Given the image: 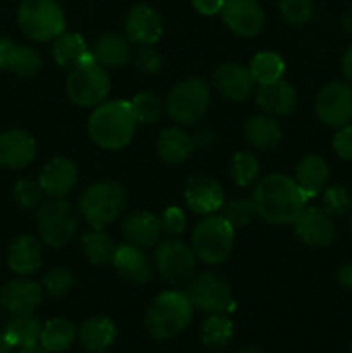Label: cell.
<instances>
[{"label": "cell", "instance_id": "1", "mask_svg": "<svg viewBox=\"0 0 352 353\" xmlns=\"http://www.w3.org/2000/svg\"><path fill=\"white\" fill-rule=\"evenodd\" d=\"M252 200L262 221L275 226H286L295 223L302 214L309 196L293 178L283 172H273L257 183Z\"/></svg>", "mask_w": 352, "mask_h": 353}, {"label": "cell", "instance_id": "2", "mask_svg": "<svg viewBox=\"0 0 352 353\" xmlns=\"http://www.w3.org/2000/svg\"><path fill=\"white\" fill-rule=\"evenodd\" d=\"M137 124L130 102L109 100L93 109L86 128L97 147L104 150H121L131 141Z\"/></svg>", "mask_w": 352, "mask_h": 353}, {"label": "cell", "instance_id": "3", "mask_svg": "<svg viewBox=\"0 0 352 353\" xmlns=\"http://www.w3.org/2000/svg\"><path fill=\"white\" fill-rule=\"evenodd\" d=\"M193 317V305L185 292H162L155 296L145 312V331L157 341L176 338L188 327Z\"/></svg>", "mask_w": 352, "mask_h": 353}, {"label": "cell", "instance_id": "4", "mask_svg": "<svg viewBox=\"0 0 352 353\" xmlns=\"http://www.w3.org/2000/svg\"><path fill=\"white\" fill-rule=\"evenodd\" d=\"M126 192L121 183L102 179L83 190L78 199V210L92 230H106L123 214Z\"/></svg>", "mask_w": 352, "mask_h": 353}, {"label": "cell", "instance_id": "5", "mask_svg": "<svg viewBox=\"0 0 352 353\" xmlns=\"http://www.w3.org/2000/svg\"><path fill=\"white\" fill-rule=\"evenodd\" d=\"M235 243V228L223 216H206L192 233V250L197 259L209 265L223 264Z\"/></svg>", "mask_w": 352, "mask_h": 353}, {"label": "cell", "instance_id": "6", "mask_svg": "<svg viewBox=\"0 0 352 353\" xmlns=\"http://www.w3.org/2000/svg\"><path fill=\"white\" fill-rule=\"evenodd\" d=\"M209 103V85L199 76H192L169 90L166 97V112L179 126H190L202 119Z\"/></svg>", "mask_w": 352, "mask_h": 353}, {"label": "cell", "instance_id": "7", "mask_svg": "<svg viewBox=\"0 0 352 353\" xmlns=\"http://www.w3.org/2000/svg\"><path fill=\"white\" fill-rule=\"evenodd\" d=\"M78 210L64 199H48L37 210V228L41 241L52 248L71 243L78 233Z\"/></svg>", "mask_w": 352, "mask_h": 353}, {"label": "cell", "instance_id": "8", "mask_svg": "<svg viewBox=\"0 0 352 353\" xmlns=\"http://www.w3.org/2000/svg\"><path fill=\"white\" fill-rule=\"evenodd\" d=\"M17 24L33 41H50L64 33L66 16L55 0H23L17 9Z\"/></svg>", "mask_w": 352, "mask_h": 353}, {"label": "cell", "instance_id": "9", "mask_svg": "<svg viewBox=\"0 0 352 353\" xmlns=\"http://www.w3.org/2000/svg\"><path fill=\"white\" fill-rule=\"evenodd\" d=\"M185 295L188 296L193 309H199L206 314H228L233 310L235 300L230 285L216 271H202L193 274L186 283Z\"/></svg>", "mask_w": 352, "mask_h": 353}, {"label": "cell", "instance_id": "10", "mask_svg": "<svg viewBox=\"0 0 352 353\" xmlns=\"http://www.w3.org/2000/svg\"><path fill=\"white\" fill-rule=\"evenodd\" d=\"M195 254L192 247L178 238H168L155 245L154 264L168 285L186 286L195 274Z\"/></svg>", "mask_w": 352, "mask_h": 353}, {"label": "cell", "instance_id": "11", "mask_svg": "<svg viewBox=\"0 0 352 353\" xmlns=\"http://www.w3.org/2000/svg\"><path fill=\"white\" fill-rule=\"evenodd\" d=\"M110 92V78L107 69L93 62H86L69 72L66 93L69 100L79 107H97L106 102Z\"/></svg>", "mask_w": 352, "mask_h": 353}, {"label": "cell", "instance_id": "12", "mask_svg": "<svg viewBox=\"0 0 352 353\" xmlns=\"http://www.w3.org/2000/svg\"><path fill=\"white\" fill-rule=\"evenodd\" d=\"M317 121L328 128H344L352 121V85L331 81L324 85L314 100Z\"/></svg>", "mask_w": 352, "mask_h": 353}, {"label": "cell", "instance_id": "13", "mask_svg": "<svg viewBox=\"0 0 352 353\" xmlns=\"http://www.w3.org/2000/svg\"><path fill=\"white\" fill-rule=\"evenodd\" d=\"M219 14L224 26L244 38L259 34L266 24L264 10L255 0H224Z\"/></svg>", "mask_w": 352, "mask_h": 353}, {"label": "cell", "instance_id": "14", "mask_svg": "<svg viewBox=\"0 0 352 353\" xmlns=\"http://www.w3.org/2000/svg\"><path fill=\"white\" fill-rule=\"evenodd\" d=\"M183 195H185V202L190 210L200 214V216H211L224 203V193L217 179L209 174H204V172L188 176V179L185 181V188H183Z\"/></svg>", "mask_w": 352, "mask_h": 353}, {"label": "cell", "instance_id": "15", "mask_svg": "<svg viewBox=\"0 0 352 353\" xmlns=\"http://www.w3.org/2000/svg\"><path fill=\"white\" fill-rule=\"evenodd\" d=\"M293 231L304 245L313 248L328 247L337 234L333 217L323 207H306L293 223Z\"/></svg>", "mask_w": 352, "mask_h": 353}, {"label": "cell", "instance_id": "16", "mask_svg": "<svg viewBox=\"0 0 352 353\" xmlns=\"http://www.w3.org/2000/svg\"><path fill=\"white\" fill-rule=\"evenodd\" d=\"M213 85L223 99L230 102H244L254 93L257 83L251 71L238 62H224L213 74Z\"/></svg>", "mask_w": 352, "mask_h": 353}, {"label": "cell", "instance_id": "17", "mask_svg": "<svg viewBox=\"0 0 352 353\" xmlns=\"http://www.w3.org/2000/svg\"><path fill=\"white\" fill-rule=\"evenodd\" d=\"M41 296H43L41 283L28 276L9 279L0 290V303L10 314L33 312L35 307L40 305Z\"/></svg>", "mask_w": 352, "mask_h": 353}, {"label": "cell", "instance_id": "18", "mask_svg": "<svg viewBox=\"0 0 352 353\" xmlns=\"http://www.w3.org/2000/svg\"><path fill=\"white\" fill-rule=\"evenodd\" d=\"M48 199H64L78 183V168L68 157H55L43 165L38 178Z\"/></svg>", "mask_w": 352, "mask_h": 353}, {"label": "cell", "instance_id": "19", "mask_svg": "<svg viewBox=\"0 0 352 353\" xmlns=\"http://www.w3.org/2000/svg\"><path fill=\"white\" fill-rule=\"evenodd\" d=\"M37 157V140L28 131L7 130L0 133V165L9 169L26 168Z\"/></svg>", "mask_w": 352, "mask_h": 353}, {"label": "cell", "instance_id": "20", "mask_svg": "<svg viewBox=\"0 0 352 353\" xmlns=\"http://www.w3.org/2000/svg\"><path fill=\"white\" fill-rule=\"evenodd\" d=\"M124 34L131 43L154 45L162 37V19L147 3H138L130 10L124 23Z\"/></svg>", "mask_w": 352, "mask_h": 353}, {"label": "cell", "instance_id": "21", "mask_svg": "<svg viewBox=\"0 0 352 353\" xmlns=\"http://www.w3.org/2000/svg\"><path fill=\"white\" fill-rule=\"evenodd\" d=\"M124 241L138 248L155 247L161 240V219L148 210H135L121 223Z\"/></svg>", "mask_w": 352, "mask_h": 353}, {"label": "cell", "instance_id": "22", "mask_svg": "<svg viewBox=\"0 0 352 353\" xmlns=\"http://www.w3.org/2000/svg\"><path fill=\"white\" fill-rule=\"evenodd\" d=\"M113 265L124 281L131 283L135 286L145 285L152 278L150 261L145 255L144 248H138L135 245H117Z\"/></svg>", "mask_w": 352, "mask_h": 353}, {"label": "cell", "instance_id": "23", "mask_svg": "<svg viewBox=\"0 0 352 353\" xmlns=\"http://www.w3.org/2000/svg\"><path fill=\"white\" fill-rule=\"evenodd\" d=\"M90 52L93 55V61L104 69H119L133 57L131 41L128 40L126 34L114 33V31L100 34Z\"/></svg>", "mask_w": 352, "mask_h": 353}, {"label": "cell", "instance_id": "24", "mask_svg": "<svg viewBox=\"0 0 352 353\" xmlns=\"http://www.w3.org/2000/svg\"><path fill=\"white\" fill-rule=\"evenodd\" d=\"M7 265L17 276H31L41 268V243L31 234L14 238L7 250Z\"/></svg>", "mask_w": 352, "mask_h": 353}, {"label": "cell", "instance_id": "25", "mask_svg": "<svg viewBox=\"0 0 352 353\" xmlns=\"http://www.w3.org/2000/svg\"><path fill=\"white\" fill-rule=\"evenodd\" d=\"M255 100L264 114L273 117H285L295 110L297 93L289 81L278 79L268 85H261Z\"/></svg>", "mask_w": 352, "mask_h": 353}, {"label": "cell", "instance_id": "26", "mask_svg": "<svg viewBox=\"0 0 352 353\" xmlns=\"http://www.w3.org/2000/svg\"><path fill=\"white\" fill-rule=\"evenodd\" d=\"M54 61L62 71H75L81 64L93 62V55L88 45L78 33H62L55 38L54 48H52Z\"/></svg>", "mask_w": 352, "mask_h": 353}, {"label": "cell", "instance_id": "27", "mask_svg": "<svg viewBox=\"0 0 352 353\" xmlns=\"http://www.w3.org/2000/svg\"><path fill=\"white\" fill-rule=\"evenodd\" d=\"M117 338V330L113 321L106 316L88 317L79 326L78 340L83 350L90 353H104L109 350Z\"/></svg>", "mask_w": 352, "mask_h": 353}, {"label": "cell", "instance_id": "28", "mask_svg": "<svg viewBox=\"0 0 352 353\" xmlns=\"http://www.w3.org/2000/svg\"><path fill=\"white\" fill-rule=\"evenodd\" d=\"M159 159L168 165H179L193 154L195 143L192 134L182 128H168L162 131L155 141Z\"/></svg>", "mask_w": 352, "mask_h": 353}, {"label": "cell", "instance_id": "29", "mask_svg": "<svg viewBox=\"0 0 352 353\" xmlns=\"http://www.w3.org/2000/svg\"><path fill=\"white\" fill-rule=\"evenodd\" d=\"M244 138L255 150H273L282 140V126L276 117L269 114H257L245 121Z\"/></svg>", "mask_w": 352, "mask_h": 353}, {"label": "cell", "instance_id": "30", "mask_svg": "<svg viewBox=\"0 0 352 353\" xmlns=\"http://www.w3.org/2000/svg\"><path fill=\"white\" fill-rule=\"evenodd\" d=\"M328 178H330L328 162L321 155L314 154L300 159L295 168V176H293L297 185L304 190V193L309 199H313L317 193L323 192L328 183Z\"/></svg>", "mask_w": 352, "mask_h": 353}, {"label": "cell", "instance_id": "31", "mask_svg": "<svg viewBox=\"0 0 352 353\" xmlns=\"http://www.w3.org/2000/svg\"><path fill=\"white\" fill-rule=\"evenodd\" d=\"M76 336H78V331L71 321L55 317L41 326L40 345L48 353H62L71 348Z\"/></svg>", "mask_w": 352, "mask_h": 353}, {"label": "cell", "instance_id": "32", "mask_svg": "<svg viewBox=\"0 0 352 353\" xmlns=\"http://www.w3.org/2000/svg\"><path fill=\"white\" fill-rule=\"evenodd\" d=\"M3 331L16 345V348L31 347V345L40 343L41 323L33 312L12 314V317L6 323Z\"/></svg>", "mask_w": 352, "mask_h": 353}, {"label": "cell", "instance_id": "33", "mask_svg": "<svg viewBox=\"0 0 352 353\" xmlns=\"http://www.w3.org/2000/svg\"><path fill=\"white\" fill-rule=\"evenodd\" d=\"M83 254L93 265L110 264L117 245L104 230H92L81 236Z\"/></svg>", "mask_w": 352, "mask_h": 353}, {"label": "cell", "instance_id": "34", "mask_svg": "<svg viewBox=\"0 0 352 353\" xmlns=\"http://www.w3.org/2000/svg\"><path fill=\"white\" fill-rule=\"evenodd\" d=\"M233 338V323L226 314H211L200 326V341L211 350H221Z\"/></svg>", "mask_w": 352, "mask_h": 353}, {"label": "cell", "instance_id": "35", "mask_svg": "<svg viewBox=\"0 0 352 353\" xmlns=\"http://www.w3.org/2000/svg\"><path fill=\"white\" fill-rule=\"evenodd\" d=\"M248 71L259 86L268 85V83L282 79L283 72H285V62L276 52L264 50L252 57Z\"/></svg>", "mask_w": 352, "mask_h": 353}, {"label": "cell", "instance_id": "36", "mask_svg": "<svg viewBox=\"0 0 352 353\" xmlns=\"http://www.w3.org/2000/svg\"><path fill=\"white\" fill-rule=\"evenodd\" d=\"M41 55L37 48L30 45H14L12 54H10L9 62H7L6 71L14 72L19 78H33L41 71Z\"/></svg>", "mask_w": 352, "mask_h": 353}, {"label": "cell", "instance_id": "37", "mask_svg": "<svg viewBox=\"0 0 352 353\" xmlns=\"http://www.w3.org/2000/svg\"><path fill=\"white\" fill-rule=\"evenodd\" d=\"M259 161L251 152H237L230 162V176L240 188H247L259 178Z\"/></svg>", "mask_w": 352, "mask_h": 353}, {"label": "cell", "instance_id": "38", "mask_svg": "<svg viewBox=\"0 0 352 353\" xmlns=\"http://www.w3.org/2000/svg\"><path fill=\"white\" fill-rule=\"evenodd\" d=\"M130 105L137 123L155 124L162 116L161 100L150 92H141L138 95H135L130 100Z\"/></svg>", "mask_w": 352, "mask_h": 353}, {"label": "cell", "instance_id": "39", "mask_svg": "<svg viewBox=\"0 0 352 353\" xmlns=\"http://www.w3.org/2000/svg\"><path fill=\"white\" fill-rule=\"evenodd\" d=\"M223 217L233 228L247 226V224H251L252 221L257 217V210H255L254 200L245 199V196H238V199L228 200L223 207Z\"/></svg>", "mask_w": 352, "mask_h": 353}, {"label": "cell", "instance_id": "40", "mask_svg": "<svg viewBox=\"0 0 352 353\" xmlns=\"http://www.w3.org/2000/svg\"><path fill=\"white\" fill-rule=\"evenodd\" d=\"M41 288L52 299H62L75 288V276L71 274L69 269L54 268L43 274Z\"/></svg>", "mask_w": 352, "mask_h": 353}, {"label": "cell", "instance_id": "41", "mask_svg": "<svg viewBox=\"0 0 352 353\" xmlns=\"http://www.w3.org/2000/svg\"><path fill=\"white\" fill-rule=\"evenodd\" d=\"M323 209L331 217H345L352 210V196L344 186H330L323 190Z\"/></svg>", "mask_w": 352, "mask_h": 353}, {"label": "cell", "instance_id": "42", "mask_svg": "<svg viewBox=\"0 0 352 353\" xmlns=\"http://www.w3.org/2000/svg\"><path fill=\"white\" fill-rule=\"evenodd\" d=\"M280 14L292 26H304L311 21L314 12L313 0H280Z\"/></svg>", "mask_w": 352, "mask_h": 353}, {"label": "cell", "instance_id": "43", "mask_svg": "<svg viewBox=\"0 0 352 353\" xmlns=\"http://www.w3.org/2000/svg\"><path fill=\"white\" fill-rule=\"evenodd\" d=\"M43 195L45 193L41 190L40 183H35L31 179H19L12 190L14 202L19 207H23V209L40 207V203L43 202Z\"/></svg>", "mask_w": 352, "mask_h": 353}, {"label": "cell", "instance_id": "44", "mask_svg": "<svg viewBox=\"0 0 352 353\" xmlns=\"http://www.w3.org/2000/svg\"><path fill=\"white\" fill-rule=\"evenodd\" d=\"M131 61H133V65L141 74H154V72H157L162 68L164 59H162L161 52L152 47V45H140L133 52Z\"/></svg>", "mask_w": 352, "mask_h": 353}, {"label": "cell", "instance_id": "45", "mask_svg": "<svg viewBox=\"0 0 352 353\" xmlns=\"http://www.w3.org/2000/svg\"><path fill=\"white\" fill-rule=\"evenodd\" d=\"M159 219H161L162 234L169 238L179 236L186 228L185 214H183L179 207H168Z\"/></svg>", "mask_w": 352, "mask_h": 353}, {"label": "cell", "instance_id": "46", "mask_svg": "<svg viewBox=\"0 0 352 353\" xmlns=\"http://www.w3.org/2000/svg\"><path fill=\"white\" fill-rule=\"evenodd\" d=\"M333 150L344 161H352V126L347 124L344 128H338L333 137Z\"/></svg>", "mask_w": 352, "mask_h": 353}, {"label": "cell", "instance_id": "47", "mask_svg": "<svg viewBox=\"0 0 352 353\" xmlns=\"http://www.w3.org/2000/svg\"><path fill=\"white\" fill-rule=\"evenodd\" d=\"M190 2H192L193 9L199 14H204V16H214V14H219L224 0H190Z\"/></svg>", "mask_w": 352, "mask_h": 353}, {"label": "cell", "instance_id": "48", "mask_svg": "<svg viewBox=\"0 0 352 353\" xmlns=\"http://www.w3.org/2000/svg\"><path fill=\"white\" fill-rule=\"evenodd\" d=\"M16 45V41H12L7 37H0V69L7 68V62H9L10 54H12V48Z\"/></svg>", "mask_w": 352, "mask_h": 353}, {"label": "cell", "instance_id": "49", "mask_svg": "<svg viewBox=\"0 0 352 353\" xmlns=\"http://www.w3.org/2000/svg\"><path fill=\"white\" fill-rule=\"evenodd\" d=\"M214 141V133L211 128H202V130L197 131L195 134H193V143H195V148L197 147H209L211 143Z\"/></svg>", "mask_w": 352, "mask_h": 353}, {"label": "cell", "instance_id": "50", "mask_svg": "<svg viewBox=\"0 0 352 353\" xmlns=\"http://www.w3.org/2000/svg\"><path fill=\"white\" fill-rule=\"evenodd\" d=\"M337 279L345 290H352V262H347L338 269Z\"/></svg>", "mask_w": 352, "mask_h": 353}, {"label": "cell", "instance_id": "51", "mask_svg": "<svg viewBox=\"0 0 352 353\" xmlns=\"http://www.w3.org/2000/svg\"><path fill=\"white\" fill-rule=\"evenodd\" d=\"M342 72H344L345 79L352 85V45H349L344 57H342Z\"/></svg>", "mask_w": 352, "mask_h": 353}, {"label": "cell", "instance_id": "52", "mask_svg": "<svg viewBox=\"0 0 352 353\" xmlns=\"http://www.w3.org/2000/svg\"><path fill=\"white\" fill-rule=\"evenodd\" d=\"M14 350H16V345L10 341L6 331H0V353H12Z\"/></svg>", "mask_w": 352, "mask_h": 353}, {"label": "cell", "instance_id": "53", "mask_svg": "<svg viewBox=\"0 0 352 353\" xmlns=\"http://www.w3.org/2000/svg\"><path fill=\"white\" fill-rule=\"evenodd\" d=\"M342 26H344V30L347 31V33H352V6L349 7L344 12V16H342Z\"/></svg>", "mask_w": 352, "mask_h": 353}, {"label": "cell", "instance_id": "54", "mask_svg": "<svg viewBox=\"0 0 352 353\" xmlns=\"http://www.w3.org/2000/svg\"><path fill=\"white\" fill-rule=\"evenodd\" d=\"M17 353H48V352L45 350L40 343H37V345H31V347H21L19 350H17Z\"/></svg>", "mask_w": 352, "mask_h": 353}, {"label": "cell", "instance_id": "55", "mask_svg": "<svg viewBox=\"0 0 352 353\" xmlns=\"http://www.w3.org/2000/svg\"><path fill=\"white\" fill-rule=\"evenodd\" d=\"M238 353H266L262 352L261 348H254V347H248V348H244V350H240Z\"/></svg>", "mask_w": 352, "mask_h": 353}, {"label": "cell", "instance_id": "56", "mask_svg": "<svg viewBox=\"0 0 352 353\" xmlns=\"http://www.w3.org/2000/svg\"><path fill=\"white\" fill-rule=\"evenodd\" d=\"M351 234H352V214H351Z\"/></svg>", "mask_w": 352, "mask_h": 353}, {"label": "cell", "instance_id": "57", "mask_svg": "<svg viewBox=\"0 0 352 353\" xmlns=\"http://www.w3.org/2000/svg\"><path fill=\"white\" fill-rule=\"evenodd\" d=\"M351 353H352V347H351Z\"/></svg>", "mask_w": 352, "mask_h": 353}]
</instances>
